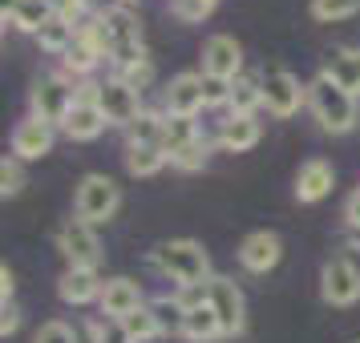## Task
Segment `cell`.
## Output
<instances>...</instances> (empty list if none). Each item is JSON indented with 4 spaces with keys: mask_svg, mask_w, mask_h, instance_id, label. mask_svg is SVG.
Returning a JSON list of instances; mask_svg holds the SVG:
<instances>
[{
    "mask_svg": "<svg viewBox=\"0 0 360 343\" xmlns=\"http://www.w3.org/2000/svg\"><path fill=\"white\" fill-rule=\"evenodd\" d=\"M214 4L219 0H170V13L186 25H198V20H207L214 13Z\"/></svg>",
    "mask_w": 360,
    "mask_h": 343,
    "instance_id": "33",
    "label": "cell"
},
{
    "mask_svg": "<svg viewBox=\"0 0 360 343\" xmlns=\"http://www.w3.org/2000/svg\"><path fill=\"white\" fill-rule=\"evenodd\" d=\"M73 343H101V323L77 319V323H73Z\"/></svg>",
    "mask_w": 360,
    "mask_h": 343,
    "instance_id": "38",
    "label": "cell"
},
{
    "mask_svg": "<svg viewBox=\"0 0 360 343\" xmlns=\"http://www.w3.org/2000/svg\"><path fill=\"white\" fill-rule=\"evenodd\" d=\"M33 343H73V327L61 323V319H49V323H41Z\"/></svg>",
    "mask_w": 360,
    "mask_h": 343,
    "instance_id": "37",
    "label": "cell"
},
{
    "mask_svg": "<svg viewBox=\"0 0 360 343\" xmlns=\"http://www.w3.org/2000/svg\"><path fill=\"white\" fill-rule=\"evenodd\" d=\"M98 105H101V114H105V121L122 126V130H130L134 121L142 117V93L134 85H126L117 73L98 81Z\"/></svg>",
    "mask_w": 360,
    "mask_h": 343,
    "instance_id": "8",
    "label": "cell"
},
{
    "mask_svg": "<svg viewBox=\"0 0 360 343\" xmlns=\"http://www.w3.org/2000/svg\"><path fill=\"white\" fill-rule=\"evenodd\" d=\"M117 323L126 327V335H130L134 343H146V339H158V335H162V327H158V319H154L150 303L138 307L134 315H126V319H117Z\"/></svg>",
    "mask_w": 360,
    "mask_h": 343,
    "instance_id": "29",
    "label": "cell"
},
{
    "mask_svg": "<svg viewBox=\"0 0 360 343\" xmlns=\"http://www.w3.org/2000/svg\"><path fill=\"white\" fill-rule=\"evenodd\" d=\"M162 114H166V109H162ZM198 137H202V133H198V121H195V117H170V114H166L162 149L170 154V158H174L179 149H186L191 142H198Z\"/></svg>",
    "mask_w": 360,
    "mask_h": 343,
    "instance_id": "25",
    "label": "cell"
},
{
    "mask_svg": "<svg viewBox=\"0 0 360 343\" xmlns=\"http://www.w3.org/2000/svg\"><path fill=\"white\" fill-rule=\"evenodd\" d=\"M101 315H110V319H126V315H134L138 307H146L142 303V287L134 283V278L126 275H114V278H105V287H101Z\"/></svg>",
    "mask_w": 360,
    "mask_h": 343,
    "instance_id": "15",
    "label": "cell"
},
{
    "mask_svg": "<svg viewBox=\"0 0 360 343\" xmlns=\"http://www.w3.org/2000/svg\"><path fill=\"white\" fill-rule=\"evenodd\" d=\"M37 41H41V49H45V53H53V57H65V53L73 49V41H77V29H73V25H65V20L53 13V20L41 29V33H37Z\"/></svg>",
    "mask_w": 360,
    "mask_h": 343,
    "instance_id": "26",
    "label": "cell"
},
{
    "mask_svg": "<svg viewBox=\"0 0 360 343\" xmlns=\"http://www.w3.org/2000/svg\"><path fill=\"white\" fill-rule=\"evenodd\" d=\"M263 137L259 117H247V114H231L223 126H219V146L231 149V154H243V149H255Z\"/></svg>",
    "mask_w": 360,
    "mask_h": 343,
    "instance_id": "19",
    "label": "cell"
},
{
    "mask_svg": "<svg viewBox=\"0 0 360 343\" xmlns=\"http://www.w3.org/2000/svg\"><path fill=\"white\" fill-rule=\"evenodd\" d=\"M207 154H211L207 137H198V142H191L186 149H179V154L170 158V166H179V170H186V174H195V170H202V166H207Z\"/></svg>",
    "mask_w": 360,
    "mask_h": 343,
    "instance_id": "32",
    "label": "cell"
},
{
    "mask_svg": "<svg viewBox=\"0 0 360 343\" xmlns=\"http://www.w3.org/2000/svg\"><path fill=\"white\" fill-rule=\"evenodd\" d=\"M49 4H53V8H57V0H49Z\"/></svg>",
    "mask_w": 360,
    "mask_h": 343,
    "instance_id": "45",
    "label": "cell"
},
{
    "mask_svg": "<svg viewBox=\"0 0 360 343\" xmlns=\"http://www.w3.org/2000/svg\"><path fill=\"white\" fill-rule=\"evenodd\" d=\"M117 77H122V81H126V85H134V89L142 93V89H150V81H154V61H150V57H146V61H138V65L122 69Z\"/></svg>",
    "mask_w": 360,
    "mask_h": 343,
    "instance_id": "36",
    "label": "cell"
},
{
    "mask_svg": "<svg viewBox=\"0 0 360 343\" xmlns=\"http://www.w3.org/2000/svg\"><path fill=\"white\" fill-rule=\"evenodd\" d=\"M231 89H235V81H223V77H207V73H202L207 109H211V105H231Z\"/></svg>",
    "mask_w": 360,
    "mask_h": 343,
    "instance_id": "35",
    "label": "cell"
},
{
    "mask_svg": "<svg viewBox=\"0 0 360 343\" xmlns=\"http://www.w3.org/2000/svg\"><path fill=\"white\" fill-rule=\"evenodd\" d=\"M114 4H126V8H130V4H134V0H114Z\"/></svg>",
    "mask_w": 360,
    "mask_h": 343,
    "instance_id": "44",
    "label": "cell"
},
{
    "mask_svg": "<svg viewBox=\"0 0 360 343\" xmlns=\"http://www.w3.org/2000/svg\"><path fill=\"white\" fill-rule=\"evenodd\" d=\"M53 126H45V121H37V117H25V121H17V130H13V158H20V162H37V158H45L53 149Z\"/></svg>",
    "mask_w": 360,
    "mask_h": 343,
    "instance_id": "17",
    "label": "cell"
},
{
    "mask_svg": "<svg viewBox=\"0 0 360 343\" xmlns=\"http://www.w3.org/2000/svg\"><path fill=\"white\" fill-rule=\"evenodd\" d=\"M77 105V85L69 81L65 73H53V77H41V81L29 89V117L45 121V126H65L69 109Z\"/></svg>",
    "mask_w": 360,
    "mask_h": 343,
    "instance_id": "4",
    "label": "cell"
},
{
    "mask_svg": "<svg viewBox=\"0 0 360 343\" xmlns=\"http://www.w3.org/2000/svg\"><path fill=\"white\" fill-rule=\"evenodd\" d=\"M105 126H110V121H105V114H101V105H98V85L94 81L77 85V105L69 109L65 126H61L65 137L69 142H94Z\"/></svg>",
    "mask_w": 360,
    "mask_h": 343,
    "instance_id": "11",
    "label": "cell"
},
{
    "mask_svg": "<svg viewBox=\"0 0 360 343\" xmlns=\"http://www.w3.org/2000/svg\"><path fill=\"white\" fill-rule=\"evenodd\" d=\"M57 250L65 255L69 267H89V271H98L101 255H105L98 230L89 227V222H82V218H69L65 227L57 230Z\"/></svg>",
    "mask_w": 360,
    "mask_h": 343,
    "instance_id": "9",
    "label": "cell"
},
{
    "mask_svg": "<svg viewBox=\"0 0 360 343\" xmlns=\"http://www.w3.org/2000/svg\"><path fill=\"white\" fill-rule=\"evenodd\" d=\"M4 20L13 29H20V33L37 36L53 20V4L49 0H13V4H4Z\"/></svg>",
    "mask_w": 360,
    "mask_h": 343,
    "instance_id": "20",
    "label": "cell"
},
{
    "mask_svg": "<svg viewBox=\"0 0 360 343\" xmlns=\"http://www.w3.org/2000/svg\"><path fill=\"white\" fill-rule=\"evenodd\" d=\"M263 105V89H259V77H239L235 89H231V114H247L255 117V109Z\"/></svg>",
    "mask_w": 360,
    "mask_h": 343,
    "instance_id": "27",
    "label": "cell"
},
{
    "mask_svg": "<svg viewBox=\"0 0 360 343\" xmlns=\"http://www.w3.org/2000/svg\"><path fill=\"white\" fill-rule=\"evenodd\" d=\"M17 327H20V311H17V303H4V307H0V335L8 339V335H13Z\"/></svg>",
    "mask_w": 360,
    "mask_h": 343,
    "instance_id": "39",
    "label": "cell"
},
{
    "mask_svg": "<svg viewBox=\"0 0 360 343\" xmlns=\"http://www.w3.org/2000/svg\"><path fill=\"white\" fill-rule=\"evenodd\" d=\"M332 186H336V170L324 158H308L300 166V174H295V198L308 202V206L311 202H324L332 194Z\"/></svg>",
    "mask_w": 360,
    "mask_h": 343,
    "instance_id": "18",
    "label": "cell"
},
{
    "mask_svg": "<svg viewBox=\"0 0 360 343\" xmlns=\"http://www.w3.org/2000/svg\"><path fill=\"white\" fill-rule=\"evenodd\" d=\"M202 73L207 77H223V81H239V73H243V49H239V41L227 33H214L202 45Z\"/></svg>",
    "mask_w": 360,
    "mask_h": 343,
    "instance_id": "12",
    "label": "cell"
},
{
    "mask_svg": "<svg viewBox=\"0 0 360 343\" xmlns=\"http://www.w3.org/2000/svg\"><path fill=\"white\" fill-rule=\"evenodd\" d=\"M166 162H170V154L162 146H126V170L134 178H154Z\"/></svg>",
    "mask_w": 360,
    "mask_h": 343,
    "instance_id": "23",
    "label": "cell"
},
{
    "mask_svg": "<svg viewBox=\"0 0 360 343\" xmlns=\"http://www.w3.org/2000/svg\"><path fill=\"white\" fill-rule=\"evenodd\" d=\"M13 291H17V275H13V271H8V262H4V267H0V299H4V303H13Z\"/></svg>",
    "mask_w": 360,
    "mask_h": 343,
    "instance_id": "42",
    "label": "cell"
},
{
    "mask_svg": "<svg viewBox=\"0 0 360 343\" xmlns=\"http://www.w3.org/2000/svg\"><path fill=\"white\" fill-rule=\"evenodd\" d=\"M259 89H263V105H267L271 117H292L308 101V85H300V77L292 69H279V65L259 73Z\"/></svg>",
    "mask_w": 360,
    "mask_h": 343,
    "instance_id": "6",
    "label": "cell"
},
{
    "mask_svg": "<svg viewBox=\"0 0 360 343\" xmlns=\"http://www.w3.org/2000/svg\"><path fill=\"white\" fill-rule=\"evenodd\" d=\"M101 343H134L122 323H101Z\"/></svg>",
    "mask_w": 360,
    "mask_h": 343,
    "instance_id": "41",
    "label": "cell"
},
{
    "mask_svg": "<svg viewBox=\"0 0 360 343\" xmlns=\"http://www.w3.org/2000/svg\"><path fill=\"white\" fill-rule=\"evenodd\" d=\"M53 13L65 20V25H73V29H82L85 20L94 17V13H89V0H57V8H53Z\"/></svg>",
    "mask_w": 360,
    "mask_h": 343,
    "instance_id": "34",
    "label": "cell"
},
{
    "mask_svg": "<svg viewBox=\"0 0 360 343\" xmlns=\"http://www.w3.org/2000/svg\"><path fill=\"white\" fill-rule=\"evenodd\" d=\"M101 287H105V278L98 271H89V267H65L61 278H57V295L69 307H85V303L101 299Z\"/></svg>",
    "mask_w": 360,
    "mask_h": 343,
    "instance_id": "16",
    "label": "cell"
},
{
    "mask_svg": "<svg viewBox=\"0 0 360 343\" xmlns=\"http://www.w3.org/2000/svg\"><path fill=\"white\" fill-rule=\"evenodd\" d=\"M207 303L214 307L219 315V327H223V335H239L247 327V303H243V291H239V283L227 275H214L207 283Z\"/></svg>",
    "mask_w": 360,
    "mask_h": 343,
    "instance_id": "10",
    "label": "cell"
},
{
    "mask_svg": "<svg viewBox=\"0 0 360 343\" xmlns=\"http://www.w3.org/2000/svg\"><path fill=\"white\" fill-rule=\"evenodd\" d=\"M344 222H348V230H360V190H352L344 202Z\"/></svg>",
    "mask_w": 360,
    "mask_h": 343,
    "instance_id": "40",
    "label": "cell"
},
{
    "mask_svg": "<svg viewBox=\"0 0 360 343\" xmlns=\"http://www.w3.org/2000/svg\"><path fill=\"white\" fill-rule=\"evenodd\" d=\"M101 25H105V36H110V65L122 73V69L146 61V45H142V25L126 4H110L98 13Z\"/></svg>",
    "mask_w": 360,
    "mask_h": 343,
    "instance_id": "3",
    "label": "cell"
},
{
    "mask_svg": "<svg viewBox=\"0 0 360 343\" xmlns=\"http://www.w3.org/2000/svg\"><path fill=\"white\" fill-rule=\"evenodd\" d=\"M348 246H352V250H360V230H348Z\"/></svg>",
    "mask_w": 360,
    "mask_h": 343,
    "instance_id": "43",
    "label": "cell"
},
{
    "mask_svg": "<svg viewBox=\"0 0 360 343\" xmlns=\"http://www.w3.org/2000/svg\"><path fill=\"white\" fill-rule=\"evenodd\" d=\"M320 299L332 307H352L360 303V267L348 255H332L320 271Z\"/></svg>",
    "mask_w": 360,
    "mask_h": 343,
    "instance_id": "7",
    "label": "cell"
},
{
    "mask_svg": "<svg viewBox=\"0 0 360 343\" xmlns=\"http://www.w3.org/2000/svg\"><path fill=\"white\" fill-rule=\"evenodd\" d=\"M320 73H324V77H332L340 89H348L352 97H360V49H352V45L336 49L324 61V69H320Z\"/></svg>",
    "mask_w": 360,
    "mask_h": 343,
    "instance_id": "21",
    "label": "cell"
},
{
    "mask_svg": "<svg viewBox=\"0 0 360 343\" xmlns=\"http://www.w3.org/2000/svg\"><path fill=\"white\" fill-rule=\"evenodd\" d=\"M182 339H191V343H214V339H223L219 315H214V307L207 303V299L186 307V319H182Z\"/></svg>",
    "mask_w": 360,
    "mask_h": 343,
    "instance_id": "22",
    "label": "cell"
},
{
    "mask_svg": "<svg viewBox=\"0 0 360 343\" xmlns=\"http://www.w3.org/2000/svg\"><path fill=\"white\" fill-rule=\"evenodd\" d=\"M162 133H166V114L142 109V117L126 130V146H162Z\"/></svg>",
    "mask_w": 360,
    "mask_h": 343,
    "instance_id": "24",
    "label": "cell"
},
{
    "mask_svg": "<svg viewBox=\"0 0 360 343\" xmlns=\"http://www.w3.org/2000/svg\"><path fill=\"white\" fill-rule=\"evenodd\" d=\"M308 109L316 114V121H320L324 133H352L356 130V117H360L356 97L348 89H340L332 77H324V73L308 85Z\"/></svg>",
    "mask_w": 360,
    "mask_h": 343,
    "instance_id": "2",
    "label": "cell"
},
{
    "mask_svg": "<svg viewBox=\"0 0 360 343\" xmlns=\"http://www.w3.org/2000/svg\"><path fill=\"white\" fill-rule=\"evenodd\" d=\"M122 206V190H117L114 178H105V174H85L77 182V194H73V214L89 222V227H101V222H110Z\"/></svg>",
    "mask_w": 360,
    "mask_h": 343,
    "instance_id": "5",
    "label": "cell"
},
{
    "mask_svg": "<svg viewBox=\"0 0 360 343\" xmlns=\"http://www.w3.org/2000/svg\"><path fill=\"white\" fill-rule=\"evenodd\" d=\"M283 259V243H279V234L271 230H251L243 243H239V262H243V271L251 275H267L271 267H279Z\"/></svg>",
    "mask_w": 360,
    "mask_h": 343,
    "instance_id": "14",
    "label": "cell"
},
{
    "mask_svg": "<svg viewBox=\"0 0 360 343\" xmlns=\"http://www.w3.org/2000/svg\"><path fill=\"white\" fill-rule=\"evenodd\" d=\"M150 311H154V319H158V327H162V335H182V319H186V303L182 299H154L150 303Z\"/></svg>",
    "mask_w": 360,
    "mask_h": 343,
    "instance_id": "28",
    "label": "cell"
},
{
    "mask_svg": "<svg viewBox=\"0 0 360 343\" xmlns=\"http://www.w3.org/2000/svg\"><path fill=\"white\" fill-rule=\"evenodd\" d=\"M25 162L20 158H4L0 162V198H17L25 190Z\"/></svg>",
    "mask_w": 360,
    "mask_h": 343,
    "instance_id": "31",
    "label": "cell"
},
{
    "mask_svg": "<svg viewBox=\"0 0 360 343\" xmlns=\"http://www.w3.org/2000/svg\"><path fill=\"white\" fill-rule=\"evenodd\" d=\"M162 105L170 117H198L207 109V93H202V73H179L170 77L162 93Z\"/></svg>",
    "mask_w": 360,
    "mask_h": 343,
    "instance_id": "13",
    "label": "cell"
},
{
    "mask_svg": "<svg viewBox=\"0 0 360 343\" xmlns=\"http://www.w3.org/2000/svg\"><path fill=\"white\" fill-rule=\"evenodd\" d=\"M154 267L162 271L170 283H179L182 291H195V287H207L211 283V259L202 243L195 238H170V243L154 246Z\"/></svg>",
    "mask_w": 360,
    "mask_h": 343,
    "instance_id": "1",
    "label": "cell"
},
{
    "mask_svg": "<svg viewBox=\"0 0 360 343\" xmlns=\"http://www.w3.org/2000/svg\"><path fill=\"white\" fill-rule=\"evenodd\" d=\"M360 13V0H311V17L316 20H348Z\"/></svg>",
    "mask_w": 360,
    "mask_h": 343,
    "instance_id": "30",
    "label": "cell"
}]
</instances>
